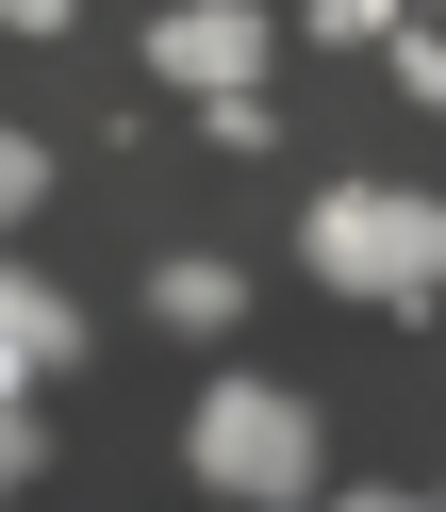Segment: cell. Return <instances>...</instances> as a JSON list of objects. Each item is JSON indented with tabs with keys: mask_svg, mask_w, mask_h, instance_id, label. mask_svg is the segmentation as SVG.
I'll return each mask as SVG.
<instances>
[{
	"mask_svg": "<svg viewBox=\"0 0 446 512\" xmlns=\"http://www.w3.org/2000/svg\"><path fill=\"white\" fill-rule=\"evenodd\" d=\"M182 463L215 479V496H248V512H298L314 479V397H281V380H215L199 413H182Z\"/></svg>",
	"mask_w": 446,
	"mask_h": 512,
	"instance_id": "cell-2",
	"label": "cell"
},
{
	"mask_svg": "<svg viewBox=\"0 0 446 512\" xmlns=\"http://www.w3.org/2000/svg\"><path fill=\"white\" fill-rule=\"evenodd\" d=\"M34 479V364H0V496Z\"/></svg>",
	"mask_w": 446,
	"mask_h": 512,
	"instance_id": "cell-7",
	"label": "cell"
},
{
	"mask_svg": "<svg viewBox=\"0 0 446 512\" xmlns=\"http://www.w3.org/2000/svg\"><path fill=\"white\" fill-rule=\"evenodd\" d=\"M298 248H314V281H347V298H380V314L446 298V199H397V182H331Z\"/></svg>",
	"mask_w": 446,
	"mask_h": 512,
	"instance_id": "cell-1",
	"label": "cell"
},
{
	"mask_svg": "<svg viewBox=\"0 0 446 512\" xmlns=\"http://www.w3.org/2000/svg\"><path fill=\"white\" fill-rule=\"evenodd\" d=\"M265 34L281 17H248V0H166V17H149V67L215 100V83H265Z\"/></svg>",
	"mask_w": 446,
	"mask_h": 512,
	"instance_id": "cell-3",
	"label": "cell"
},
{
	"mask_svg": "<svg viewBox=\"0 0 446 512\" xmlns=\"http://www.w3.org/2000/svg\"><path fill=\"white\" fill-rule=\"evenodd\" d=\"M298 17H314V34H347V50H364V34H397L413 0H298Z\"/></svg>",
	"mask_w": 446,
	"mask_h": 512,
	"instance_id": "cell-8",
	"label": "cell"
},
{
	"mask_svg": "<svg viewBox=\"0 0 446 512\" xmlns=\"http://www.w3.org/2000/svg\"><path fill=\"white\" fill-rule=\"evenodd\" d=\"M34 182H50V149H34V133H0V232L34 215Z\"/></svg>",
	"mask_w": 446,
	"mask_h": 512,
	"instance_id": "cell-9",
	"label": "cell"
},
{
	"mask_svg": "<svg viewBox=\"0 0 446 512\" xmlns=\"http://www.w3.org/2000/svg\"><path fill=\"white\" fill-rule=\"evenodd\" d=\"M380 50H397V83H413V100L446 116V17H397V34H380Z\"/></svg>",
	"mask_w": 446,
	"mask_h": 512,
	"instance_id": "cell-6",
	"label": "cell"
},
{
	"mask_svg": "<svg viewBox=\"0 0 446 512\" xmlns=\"http://www.w3.org/2000/svg\"><path fill=\"white\" fill-rule=\"evenodd\" d=\"M67 17H83V0H0V34H67Z\"/></svg>",
	"mask_w": 446,
	"mask_h": 512,
	"instance_id": "cell-10",
	"label": "cell"
},
{
	"mask_svg": "<svg viewBox=\"0 0 446 512\" xmlns=\"http://www.w3.org/2000/svg\"><path fill=\"white\" fill-rule=\"evenodd\" d=\"M232 298H248V281L199 265V248H182V265H149V314H166V331H232Z\"/></svg>",
	"mask_w": 446,
	"mask_h": 512,
	"instance_id": "cell-5",
	"label": "cell"
},
{
	"mask_svg": "<svg viewBox=\"0 0 446 512\" xmlns=\"http://www.w3.org/2000/svg\"><path fill=\"white\" fill-rule=\"evenodd\" d=\"M0 364H34V380H50V364H83V314L50 298V281H17V265H0Z\"/></svg>",
	"mask_w": 446,
	"mask_h": 512,
	"instance_id": "cell-4",
	"label": "cell"
}]
</instances>
